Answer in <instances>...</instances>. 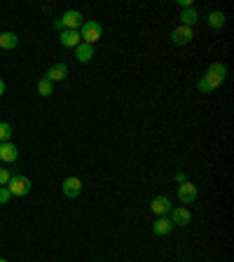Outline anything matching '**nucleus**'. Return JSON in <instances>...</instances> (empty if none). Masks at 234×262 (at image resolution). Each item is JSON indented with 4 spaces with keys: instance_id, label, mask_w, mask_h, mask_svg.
I'll return each mask as SVG.
<instances>
[{
    "instance_id": "nucleus-1",
    "label": "nucleus",
    "mask_w": 234,
    "mask_h": 262,
    "mask_svg": "<svg viewBox=\"0 0 234 262\" xmlns=\"http://www.w3.org/2000/svg\"><path fill=\"white\" fill-rule=\"evenodd\" d=\"M225 80H227V66L220 64V61H213V64L206 68V73L201 75V80L197 82V89L204 91V94H209V91L218 89Z\"/></svg>"
},
{
    "instance_id": "nucleus-2",
    "label": "nucleus",
    "mask_w": 234,
    "mask_h": 262,
    "mask_svg": "<svg viewBox=\"0 0 234 262\" xmlns=\"http://www.w3.org/2000/svg\"><path fill=\"white\" fill-rule=\"evenodd\" d=\"M80 38H82V42H87V45L99 42L101 38H103V26H101L99 21H84V24L80 26Z\"/></svg>"
},
{
    "instance_id": "nucleus-3",
    "label": "nucleus",
    "mask_w": 234,
    "mask_h": 262,
    "mask_svg": "<svg viewBox=\"0 0 234 262\" xmlns=\"http://www.w3.org/2000/svg\"><path fill=\"white\" fill-rule=\"evenodd\" d=\"M5 188L9 190V195H12V196H26L28 192H31L33 185H31V180L26 178V176H12Z\"/></svg>"
},
{
    "instance_id": "nucleus-4",
    "label": "nucleus",
    "mask_w": 234,
    "mask_h": 262,
    "mask_svg": "<svg viewBox=\"0 0 234 262\" xmlns=\"http://www.w3.org/2000/svg\"><path fill=\"white\" fill-rule=\"evenodd\" d=\"M150 208H152V213H155L157 218H162V215H169V213H171L174 204H171V199H169V196L157 195V196H155V199L150 201Z\"/></svg>"
},
{
    "instance_id": "nucleus-5",
    "label": "nucleus",
    "mask_w": 234,
    "mask_h": 262,
    "mask_svg": "<svg viewBox=\"0 0 234 262\" xmlns=\"http://www.w3.org/2000/svg\"><path fill=\"white\" fill-rule=\"evenodd\" d=\"M61 190H63V195H66L68 199H75V196H80V192H82V180L75 178V176H68V178L61 183Z\"/></svg>"
},
{
    "instance_id": "nucleus-6",
    "label": "nucleus",
    "mask_w": 234,
    "mask_h": 262,
    "mask_svg": "<svg viewBox=\"0 0 234 262\" xmlns=\"http://www.w3.org/2000/svg\"><path fill=\"white\" fill-rule=\"evenodd\" d=\"M192 220V213L187 211L185 206H174L171 208V222H174V227H185V225H190Z\"/></svg>"
},
{
    "instance_id": "nucleus-7",
    "label": "nucleus",
    "mask_w": 234,
    "mask_h": 262,
    "mask_svg": "<svg viewBox=\"0 0 234 262\" xmlns=\"http://www.w3.org/2000/svg\"><path fill=\"white\" fill-rule=\"evenodd\" d=\"M61 24H63V28H68V31H77V28L84 24V19L77 9H68L66 14L61 16Z\"/></svg>"
},
{
    "instance_id": "nucleus-8",
    "label": "nucleus",
    "mask_w": 234,
    "mask_h": 262,
    "mask_svg": "<svg viewBox=\"0 0 234 262\" xmlns=\"http://www.w3.org/2000/svg\"><path fill=\"white\" fill-rule=\"evenodd\" d=\"M194 38L192 28H187V26H176L174 31H171V40L176 42V45H187V42Z\"/></svg>"
},
{
    "instance_id": "nucleus-9",
    "label": "nucleus",
    "mask_w": 234,
    "mask_h": 262,
    "mask_svg": "<svg viewBox=\"0 0 234 262\" xmlns=\"http://www.w3.org/2000/svg\"><path fill=\"white\" fill-rule=\"evenodd\" d=\"M152 232H155L157 237H167V234H171V232H174V222H171V218H167V215L157 218V220L152 222Z\"/></svg>"
},
{
    "instance_id": "nucleus-10",
    "label": "nucleus",
    "mask_w": 234,
    "mask_h": 262,
    "mask_svg": "<svg viewBox=\"0 0 234 262\" xmlns=\"http://www.w3.org/2000/svg\"><path fill=\"white\" fill-rule=\"evenodd\" d=\"M19 159V150L17 145H12V143H0V162H5V164H12V162H17Z\"/></svg>"
},
{
    "instance_id": "nucleus-11",
    "label": "nucleus",
    "mask_w": 234,
    "mask_h": 262,
    "mask_svg": "<svg viewBox=\"0 0 234 262\" xmlns=\"http://www.w3.org/2000/svg\"><path fill=\"white\" fill-rule=\"evenodd\" d=\"M58 40H61V45H63V47L75 49L77 45L82 42V38H80V31H68V28H63V31H61V35H58Z\"/></svg>"
},
{
    "instance_id": "nucleus-12",
    "label": "nucleus",
    "mask_w": 234,
    "mask_h": 262,
    "mask_svg": "<svg viewBox=\"0 0 234 262\" xmlns=\"http://www.w3.org/2000/svg\"><path fill=\"white\" fill-rule=\"evenodd\" d=\"M178 199H180L183 204H192L194 199H197V188H194L192 183H183V185H178Z\"/></svg>"
},
{
    "instance_id": "nucleus-13",
    "label": "nucleus",
    "mask_w": 234,
    "mask_h": 262,
    "mask_svg": "<svg viewBox=\"0 0 234 262\" xmlns=\"http://www.w3.org/2000/svg\"><path fill=\"white\" fill-rule=\"evenodd\" d=\"M66 75H68V66H66V64H54V66L50 68V70L45 73V77H47V80H50L52 84H54V82L66 80Z\"/></svg>"
},
{
    "instance_id": "nucleus-14",
    "label": "nucleus",
    "mask_w": 234,
    "mask_h": 262,
    "mask_svg": "<svg viewBox=\"0 0 234 262\" xmlns=\"http://www.w3.org/2000/svg\"><path fill=\"white\" fill-rule=\"evenodd\" d=\"M94 57V45H87V42H80L75 47V59L80 64H87L89 59Z\"/></svg>"
},
{
    "instance_id": "nucleus-15",
    "label": "nucleus",
    "mask_w": 234,
    "mask_h": 262,
    "mask_svg": "<svg viewBox=\"0 0 234 262\" xmlns=\"http://www.w3.org/2000/svg\"><path fill=\"white\" fill-rule=\"evenodd\" d=\"M199 21V12L194 7H187L180 12V26H187V28H192L194 24Z\"/></svg>"
},
{
    "instance_id": "nucleus-16",
    "label": "nucleus",
    "mask_w": 234,
    "mask_h": 262,
    "mask_svg": "<svg viewBox=\"0 0 234 262\" xmlns=\"http://www.w3.org/2000/svg\"><path fill=\"white\" fill-rule=\"evenodd\" d=\"M19 45V38L14 35V33H0V47L2 49H14Z\"/></svg>"
},
{
    "instance_id": "nucleus-17",
    "label": "nucleus",
    "mask_w": 234,
    "mask_h": 262,
    "mask_svg": "<svg viewBox=\"0 0 234 262\" xmlns=\"http://www.w3.org/2000/svg\"><path fill=\"white\" fill-rule=\"evenodd\" d=\"M209 26L211 28H223V26H225V14H223V12H211L209 14Z\"/></svg>"
},
{
    "instance_id": "nucleus-18",
    "label": "nucleus",
    "mask_w": 234,
    "mask_h": 262,
    "mask_svg": "<svg viewBox=\"0 0 234 262\" xmlns=\"http://www.w3.org/2000/svg\"><path fill=\"white\" fill-rule=\"evenodd\" d=\"M38 94H40V96H52V94H54V84H52L47 77H42V80L38 82Z\"/></svg>"
},
{
    "instance_id": "nucleus-19",
    "label": "nucleus",
    "mask_w": 234,
    "mask_h": 262,
    "mask_svg": "<svg viewBox=\"0 0 234 262\" xmlns=\"http://www.w3.org/2000/svg\"><path fill=\"white\" fill-rule=\"evenodd\" d=\"M12 133H14L12 124H9V122H0V143H7V140L12 138Z\"/></svg>"
},
{
    "instance_id": "nucleus-20",
    "label": "nucleus",
    "mask_w": 234,
    "mask_h": 262,
    "mask_svg": "<svg viewBox=\"0 0 234 262\" xmlns=\"http://www.w3.org/2000/svg\"><path fill=\"white\" fill-rule=\"evenodd\" d=\"M9 178H12L9 169H2V166H0V188H5V185L9 183Z\"/></svg>"
},
{
    "instance_id": "nucleus-21",
    "label": "nucleus",
    "mask_w": 234,
    "mask_h": 262,
    "mask_svg": "<svg viewBox=\"0 0 234 262\" xmlns=\"http://www.w3.org/2000/svg\"><path fill=\"white\" fill-rule=\"evenodd\" d=\"M9 199H12V195H9V190L7 188H0V204L5 206L9 201Z\"/></svg>"
},
{
    "instance_id": "nucleus-22",
    "label": "nucleus",
    "mask_w": 234,
    "mask_h": 262,
    "mask_svg": "<svg viewBox=\"0 0 234 262\" xmlns=\"http://www.w3.org/2000/svg\"><path fill=\"white\" fill-rule=\"evenodd\" d=\"M176 183H178V185H183V183H187V176H185L183 171H178V173H176Z\"/></svg>"
},
{
    "instance_id": "nucleus-23",
    "label": "nucleus",
    "mask_w": 234,
    "mask_h": 262,
    "mask_svg": "<svg viewBox=\"0 0 234 262\" xmlns=\"http://www.w3.org/2000/svg\"><path fill=\"white\" fill-rule=\"evenodd\" d=\"M54 28H57V31H58V33L63 31V24H61V19H57V21H54Z\"/></svg>"
},
{
    "instance_id": "nucleus-24",
    "label": "nucleus",
    "mask_w": 234,
    "mask_h": 262,
    "mask_svg": "<svg viewBox=\"0 0 234 262\" xmlns=\"http://www.w3.org/2000/svg\"><path fill=\"white\" fill-rule=\"evenodd\" d=\"M2 94H5V82L0 80V96H2Z\"/></svg>"
},
{
    "instance_id": "nucleus-25",
    "label": "nucleus",
    "mask_w": 234,
    "mask_h": 262,
    "mask_svg": "<svg viewBox=\"0 0 234 262\" xmlns=\"http://www.w3.org/2000/svg\"><path fill=\"white\" fill-rule=\"evenodd\" d=\"M0 262H7V260H5V258H0Z\"/></svg>"
}]
</instances>
